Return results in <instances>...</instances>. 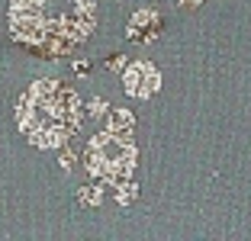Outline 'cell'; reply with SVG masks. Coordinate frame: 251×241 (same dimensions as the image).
<instances>
[{"instance_id": "11", "label": "cell", "mask_w": 251, "mask_h": 241, "mask_svg": "<svg viewBox=\"0 0 251 241\" xmlns=\"http://www.w3.org/2000/svg\"><path fill=\"white\" fill-rule=\"evenodd\" d=\"M103 110H106V103L100 100V96H94V100H90V116H103Z\"/></svg>"}, {"instance_id": "9", "label": "cell", "mask_w": 251, "mask_h": 241, "mask_svg": "<svg viewBox=\"0 0 251 241\" xmlns=\"http://www.w3.org/2000/svg\"><path fill=\"white\" fill-rule=\"evenodd\" d=\"M58 161H61V170H71L74 161H77V145H74V142L61 145V148H58Z\"/></svg>"}, {"instance_id": "3", "label": "cell", "mask_w": 251, "mask_h": 241, "mask_svg": "<svg viewBox=\"0 0 251 241\" xmlns=\"http://www.w3.org/2000/svg\"><path fill=\"white\" fill-rule=\"evenodd\" d=\"M81 158H84V168L113 190L116 183L132 177L135 161H139V148H135L132 135H119V132L103 129L100 135H94L84 145Z\"/></svg>"}, {"instance_id": "7", "label": "cell", "mask_w": 251, "mask_h": 241, "mask_svg": "<svg viewBox=\"0 0 251 241\" xmlns=\"http://www.w3.org/2000/svg\"><path fill=\"white\" fill-rule=\"evenodd\" d=\"M113 199H116L119 206H132L135 199H139V187H135L132 180H123V183H116V187H113Z\"/></svg>"}, {"instance_id": "6", "label": "cell", "mask_w": 251, "mask_h": 241, "mask_svg": "<svg viewBox=\"0 0 251 241\" xmlns=\"http://www.w3.org/2000/svg\"><path fill=\"white\" fill-rule=\"evenodd\" d=\"M106 129H110V132H119V135H132V132H135V116L129 110H123V106H119V110L110 113Z\"/></svg>"}, {"instance_id": "12", "label": "cell", "mask_w": 251, "mask_h": 241, "mask_svg": "<svg viewBox=\"0 0 251 241\" xmlns=\"http://www.w3.org/2000/svg\"><path fill=\"white\" fill-rule=\"evenodd\" d=\"M180 7H187V10H193V7H200V3H203V0H177Z\"/></svg>"}, {"instance_id": "10", "label": "cell", "mask_w": 251, "mask_h": 241, "mask_svg": "<svg viewBox=\"0 0 251 241\" xmlns=\"http://www.w3.org/2000/svg\"><path fill=\"white\" fill-rule=\"evenodd\" d=\"M126 68V55H113V58H106V71H123Z\"/></svg>"}, {"instance_id": "13", "label": "cell", "mask_w": 251, "mask_h": 241, "mask_svg": "<svg viewBox=\"0 0 251 241\" xmlns=\"http://www.w3.org/2000/svg\"><path fill=\"white\" fill-rule=\"evenodd\" d=\"M74 71H77V74H87L90 65H87V61H77V65H74Z\"/></svg>"}, {"instance_id": "2", "label": "cell", "mask_w": 251, "mask_h": 241, "mask_svg": "<svg viewBox=\"0 0 251 241\" xmlns=\"http://www.w3.org/2000/svg\"><path fill=\"white\" fill-rule=\"evenodd\" d=\"M81 96L77 90L61 84V80H36L20 106H16V122L26 142L36 148H61L77 135L81 129Z\"/></svg>"}, {"instance_id": "8", "label": "cell", "mask_w": 251, "mask_h": 241, "mask_svg": "<svg viewBox=\"0 0 251 241\" xmlns=\"http://www.w3.org/2000/svg\"><path fill=\"white\" fill-rule=\"evenodd\" d=\"M77 199H81L84 206H100L103 203V187H97V183H87V187H81V190H77Z\"/></svg>"}, {"instance_id": "4", "label": "cell", "mask_w": 251, "mask_h": 241, "mask_svg": "<svg viewBox=\"0 0 251 241\" xmlns=\"http://www.w3.org/2000/svg\"><path fill=\"white\" fill-rule=\"evenodd\" d=\"M123 87L129 96L148 100V96L161 87V74L155 71V65H148V61H132V65L123 68Z\"/></svg>"}, {"instance_id": "5", "label": "cell", "mask_w": 251, "mask_h": 241, "mask_svg": "<svg viewBox=\"0 0 251 241\" xmlns=\"http://www.w3.org/2000/svg\"><path fill=\"white\" fill-rule=\"evenodd\" d=\"M161 29H164V20L158 16V10L142 7L132 13V20L126 26V39H132V42H151Z\"/></svg>"}, {"instance_id": "1", "label": "cell", "mask_w": 251, "mask_h": 241, "mask_svg": "<svg viewBox=\"0 0 251 241\" xmlns=\"http://www.w3.org/2000/svg\"><path fill=\"white\" fill-rule=\"evenodd\" d=\"M7 29L20 48L58 58L97 29V0H10Z\"/></svg>"}]
</instances>
